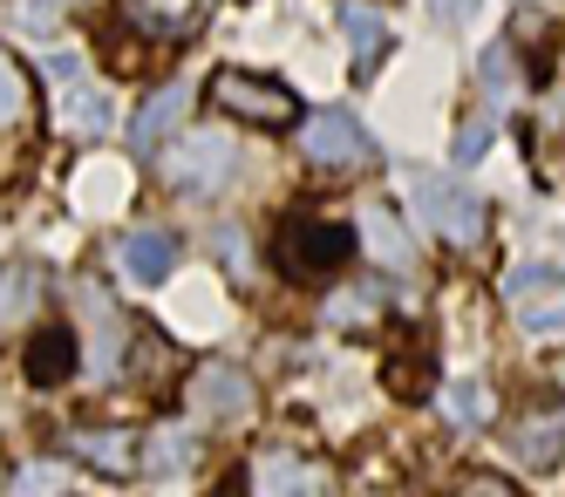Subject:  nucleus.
I'll return each mask as SVG.
<instances>
[{
	"label": "nucleus",
	"mask_w": 565,
	"mask_h": 497,
	"mask_svg": "<svg viewBox=\"0 0 565 497\" xmlns=\"http://www.w3.org/2000/svg\"><path fill=\"white\" fill-rule=\"evenodd\" d=\"M354 245H361L354 225L294 204V212L279 219V232H273V266L287 273V279H334V273L354 260Z\"/></svg>",
	"instance_id": "obj_1"
},
{
	"label": "nucleus",
	"mask_w": 565,
	"mask_h": 497,
	"mask_svg": "<svg viewBox=\"0 0 565 497\" xmlns=\"http://www.w3.org/2000/svg\"><path fill=\"white\" fill-rule=\"evenodd\" d=\"M416 191V212L436 239H450V245H477L483 232H491V204H483L463 178H443V171H416L409 178Z\"/></svg>",
	"instance_id": "obj_2"
},
{
	"label": "nucleus",
	"mask_w": 565,
	"mask_h": 497,
	"mask_svg": "<svg viewBox=\"0 0 565 497\" xmlns=\"http://www.w3.org/2000/svg\"><path fill=\"white\" fill-rule=\"evenodd\" d=\"M300 157L313 171H328V178H348V171H361V163L375 157V144L348 109H320V116L300 123Z\"/></svg>",
	"instance_id": "obj_3"
},
{
	"label": "nucleus",
	"mask_w": 565,
	"mask_h": 497,
	"mask_svg": "<svg viewBox=\"0 0 565 497\" xmlns=\"http://www.w3.org/2000/svg\"><path fill=\"white\" fill-rule=\"evenodd\" d=\"M212 103L225 116H238V123H266V130H287L300 116L287 82H266V75H246V68H218L212 75Z\"/></svg>",
	"instance_id": "obj_4"
},
{
	"label": "nucleus",
	"mask_w": 565,
	"mask_h": 497,
	"mask_svg": "<svg viewBox=\"0 0 565 497\" xmlns=\"http://www.w3.org/2000/svg\"><path fill=\"white\" fill-rule=\"evenodd\" d=\"M232 163H238V150H232L225 137L198 130V137H184V144L164 150V178H171L178 191H191V198H205V191H218V184L232 178Z\"/></svg>",
	"instance_id": "obj_5"
},
{
	"label": "nucleus",
	"mask_w": 565,
	"mask_h": 497,
	"mask_svg": "<svg viewBox=\"0 0 565 497\" xmlns=\"http://www.w3.org/2000/svg\"><path fill=\"white\" fill-rule=\"evenodd\" d=\"M49 82H55V123H62V130H75V137H103L109 130V103H103V89L83 75L75 55H55Z\"/></svg>",
	"instance_id": "obj_6"
},
{
	"label": "nucleus",
	"mask_w": 565,
	"mask_h": 497,
	"mask_svg": "<svg viewBox=\"0 0 565 497\" xmlns=\"http://www.w3.org/2000/svg\"><path fill=\"white\" fill-rule=\"evenodd\" d=\"M246 484L253 497H328V470L300 450H259L246 464Z\"/></svg>",
	"instance_id": "obj_7"
},
{
	"label": "nucleus",
	"mask_w": 565,
	"mask_h": 497,
	"mask_svg": "<svg viewBox=\"0 0 565 497\" xmlns=\"http://www.w3.org/2000/svg\"><path fill=\"white\" fill-rule=\"evenodd\" d=\"M246 409H253V382H246V368L212 361V368H198V376H191V416L232 423V416H246Z\"/></svg>",
	"instance_id": "obj_8"
},
{
	"label": "nucleus",
	"mask_w": 565,
	"mask_h": 497,
	"mask_svg": "<svg viewBox=\"0 0 565 497\" xmlns=\"http://www.w3.org/2000/svg\"><path fill=\"white\" fill-rule=\"evenodd\" d=\"M75 361H83V341H75V327H68V320H49L42 335L28 341L21 376H28L34 389H62V382L75 376Z\"/></svg>",
	"instance_id": "obj_9"
},
{
	"label": "nucleus",
	"mask_w": 565,
	"mask_h": 497,
	"mask_svg": "<svg viewBox=\"0 0 565 497\" xmlns=\"http://www.w3.org/2000/svg\"><path fill=\"white\" fill-rule=\"evenodd\" d=\"M116 266H124L130 286H164L171 266H178V239L157 232V225H137L124 245H116Z\"/></svg>",
	"instance_id": "obj_10"
},
{
	"label": "nucleus",
	"mask_w": 565,
	"mask_h": 497,
	"mask_svg": "<svg viewBox=\"0 0 565 497\" xmlns=\"http://www.w3.org/2000/svg\"><path fill=\"white\" fill-rule=\"evenodd\" d=\"M511 450H518V464H532V470H552L565 457V409L545 402V409H524L518 430H511Z\"/></svg>",
	"instance_id": "obj_11"
},
{
	"label": "nucleus",
	"mask_w": 565,
	"mask_h": 497,
	"mask_svg": "<svg viewBox=\"0 0 565 497\" xmlns=\"http://www.w3.org/2000/svg\"><path fill=\"white\" fill-rule=\"evenodd\" d=\"M429 376H436V341L423 335V327H409V335L388 348V395L416 402V395L429 389Z\"/></svg>",
	"instance_id": "obj_12"
},
{
	"label": "nucleus",
	"mask_w": 565,
	"mask_h": 497,
	"mask_svg": "<svg viewBox=\"0 0 565 497\" xmlns=\"http://www.w3.org/2000/svg\"><path fill=\"white\" fill-rule=\"evenodd\" d=\"M184 109H191V82H164V89H157V96L137 109L130 144H137V150H157V144H164L178 123H184Z\"/></svg>",
	"instance_id": "obj_13"
},
{
	"label": "nucleus",
	"mask_w": 565,
	"mask_h": 497,
	"mask_svg": "<svg viewBox=\"0 0 565 497\" xmlns=\"http://www.w3.org/2000/svg\"><path fill=\"white\" fill-rule=\"evenodd\" d=\"M49 300V279L34 260H8L0 266V327H14V320H34Z\"/></svg>",
	"instance_id": "obj_14"
},
{
	"label": "nucleus",
	"mask_w": 565,
	"mask_h": 497,
	"mask_svg": "<svg viewBox=\"0 0 565 497\" xmlns=\"http://www.w3.org/2000/svg\"><path fill=\"white\" fill-rule=\"evenodd\" d=\"M361 239H369V253H375L382 266H395V273L416 266V239L402 232V219L388 212V204H369V212H361Z\"/></svg>",
	"instance_id": "obj_15"
},
{
	"label": "nucleus",
	"mask_w": 565,
	"mask_h": 497,
	"mask_svg": "<svg viewBox=\"0 0 565 497\" xmlns=\"http://www.w3.org/2000/svg\"><path fill=\"white\" fill-rule=\"evenodd\" d=\"M443 416H450L457 430H483L498 416L491 382H483V376H450V382H443Z\"/></svg>",
	"instance_id": "obj_16"
},
{
	"label": "nucleus",
	"mask_w": 565,
	"mask_h": 497,
	"mask_svg": "<svg viewBox=\"0 0 565 497\" xmlns=\"http://www.w3.org/2000/svg\"><path fill=\"white\" fill-rule=\"evenodd\" d=\"M341 28H348V49H354V75H375V62L388 55V21L375 8H361V0H348Z\"/></svg>",
	"instance_id": "obj_17"
},
{
	"label": "nucleus",
	"mask_w": 565,
	"mask_h": 497,
	"mask_svg": "<svg viewBox=\"0 0 565 497\" xmlns=\"http://www.w3.org/2000/svg\"><path fill=\"white\" fill-rule=\"evenodd\" d=\"M68 450L89 457V464H103V470H137V450L116 430H68Z\"/></svg>",
	"instance_id": "obj_18"
},
{
	"label": "nucleus",
	"mask_w": 565,
	"mask_h": 497,
	"mask_svg": "<svg viewBox=\"0 0 565 497\" xmlns=\"http://www.w3.org/2000/svg\"><path fill=\"white\" fill-rule=\"evenodd\" d=\"M382 300H388V294H382L375 279H369V286H348V294L328 300V320H334V327H369V320L382 314Z\"/></svg>",
	"instance_id": "obj_19"
},
{
	"label": "nucleus",
	"mask_w": 565,
	"mask_h": 497,
	"mask_svg": "<svg viewBox=\"0 0 565 497\" xmlns=\"http://www.w3.org/2000/svg\"><path fill=\"white\" fill-rule=\"evenodd\" d=\"M504 294H511V300H532V294H565V273H558V266H545V260L511 266V273H504Z\"/></svg>",
	"instance_id": "obj_20"
},
{
	"label": "nucleus",
	"mask_w": 565,
	"mask_h": 497,
	"mask_svg": "<svg viewBox=\"0 0 565 497\" xmlns=\"http://www.w3.org/2000/svg\"><path fill=\"white\" fill-rule=\"evenodd\" d=\"M28 75H21V62L8 55V49H0V130H8V123H21L28 116Z\"/></svg>",
	"instance_id": "obj_21"
},
{
	"label": "nucleus",
	"mask_w": 565,
	"mask_h": 497,
	"mask_svg": "<svg viewBox=\"0 0 565 497\" xmlns=\"http://www.w3.org/2000/svg\"><path fill=\"white\" fill-rule=\"evenodd\" d=\"M518 327H524V335H565V294L518 300Z\"/></svg>",
	"instance_id": "obj_22"
},
{
	"label": "nucleus",
	"mask_w": 565,
	"mask_h": 497,
	"mask_svg": "<svg viewBox=\"0 0 565 497\" xmlns=\"http://www.w3.org/2000/svg\"><path fill=\"white\" fill-rule=\"evenodd\" d=\"M483 103H504L511 96V82H518V68H511V49H504V41H498V49H483Z\"/></svg>",
	"instance_id": "obj_23"
},
{
	"label": "nucleus",
	"mask_w": 565,
	"mask_h": 497,
	"mask_svg": "<svg viewBox=\"0 0 565 497\" xmlns=\"http://www.w3.org/2000/svg\"><path fill=\"white\" fill-rule=\"evenodd\" d=\"M491 137H498L491 109H477V116L463 123V130H457V163H477V157H483V144H491Z\"/></svg>",
	"instance_id": "obj_24"
},
{
	"label": "nucleus",
	"mask_w": 565,
	"mask_h": 497,
	"mask_svg": "<svg viewBox=\"0 0 565 497\" xmlns=\"http://www.w3.org/2000/svg\"><path fill=\"white\" fill-rule=\"evenodd\" d=\"M55 484H62L55 464H28V470L14 477V497H55Z\"/></svg>",
	"instance_id": "obj_25"
},
{
	"label": "nucleus",
	"mask_w": 565,
	"mask_h": 497,
	"mask_svg": "<svg viewBox=\"0 0 565 497\" xmlns=\"http://www.w3.org/2000/svg\"><path fill=\"white\" fill-rule=\"evenodd\" d=\"M477 8H483V0H429V14H436L443 28H470Z\"/></svg>",
	"instance_id": "obj_26"
},
{
	"label": "nucleus",
	"mask_w": 565,
	"mask_h": 497,
	"mask_svg": "<svg viewBox=\"0 0 565 497\" xmlns=\"http://www.w3.org/2000/svg\"><path fill=\"white\" fill-rule=\"evenodd\" d=\"M457 497H518V490H511L504 477H463V484H457Z\"/></svg>",
	"instance_id": "obj_27"
}]
</instances>
